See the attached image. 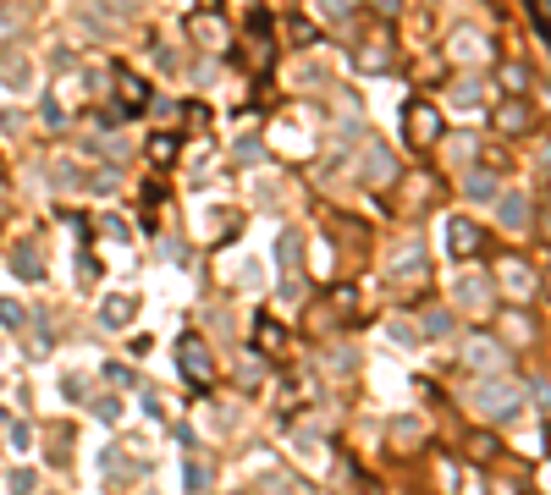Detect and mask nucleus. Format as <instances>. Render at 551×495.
<instances>
[{
    "label": "nucleus",
    "mask_w": 551,
    "mask_h": 495,
    "mask_svg": "<svg viewBox=\"0 0 551 495\" xmlns=\"http://www.w3.org/2000/svg\"><path fill=\"white\" fill-rule=\"evenodd\" d=\"M413 138H430V110H413Z\"/></svg>",
    "instance_id": "f257e3e1"
}]
</instances>
